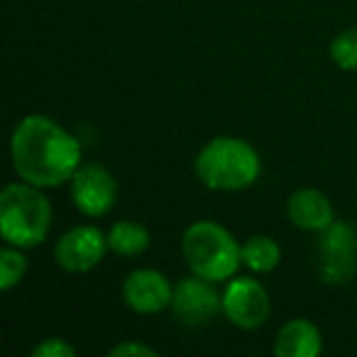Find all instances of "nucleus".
I'll return each mask as SVG.
<instances>
[{"label":"nucleus","instance_id":"5","mask_svg":"<svg viewBox=\"0 0 357 357\" xmlns=\"http://www.w3.org/2000/svg\"><path fill=\"white\" fill-rule=\"evenodd\" d=\"M169 308L184 326H206L223 311V294H218L215 282L194 274V277H184L174 287Z\"/></svg>","mask_w":357,"mask_h":357},{"label":"nucleus","instance_id":"15","mask_svg":"<svg viewBox=\"0 0 357 357\" xmlns=\"http://www.w3.org/2000/svg\"><path fill=\"white\" fill-rule=\"evenodd\" d=\"M27 274V257L22 255V248L6 245L0 250V289L10 291L13 287L25 279Z\"/></svg>","mask_w":357,"mask_h":357},{"label":"nucleus","instance_id":"12","mask_svg":"<svg viewBox=\"0 0 357 357\" xmlns=\"http://www.w3.org/2000/svg\"><path fill=\"white\" fill-rule=\"evenodd\" d=\"M323 350L321 331L306 318L284 323L274 340V355L279 357H318Z\"/></svg>","mask_w":357,"mask_h":357},{"label":"nucleus","instance_id":"17","mask_svg":"<svg viewBox=\"0 0 357 357\" xmlns=\"http://www.w3.org/2000/svg\"><path fill=\"white\" fill-rule=\"evenodd\" d=\"M30 355L32 357H74L76 350H74V345H69V342L61 340V337H47L40 345L32 347Z\"/></svg>","mask_w":357,"mask_h":357},{"label":"nucleus","instance_id":"9","mask_svg":"<svg viewBox=\"0 0 357 357\" xmlns=\"http://www.w3.org/2000/svg\"><path fill=\"white\" fill-rule=\"evenodd\" d=\"M357 269V233L342 220H333L321 235V274L328 284H342Z\"/></svg>","mask_w":357,"mask_h":357},{"label":"nucleus","instance_id":"7","mask_svg":"<svg viewBox=\"0 0 357 357\" xmlns=\"http://www.w3.org/2000/svg\"><path fill=\"white\" fill-rule=\"evenodd\" d=\"M118 199V181L98 162L81 164L71 176V201L89 218L110 213Z\"/></svg>","mask_w":357,"mask_h":357},{"label":"nucleus","instance_id":"3","mask_svg":"<svg viewBox=\"0 0 357 357\" xmlns=\"http://www.w3.org/2000/svg\"><path fill=\"white\" fill-rule=\"evenodd\" d=\"M52 228V204L40 186L8 184L0 194V235L8 245L30 250L45 243Z\"/></svg>","mask_w":357,"mask_h":357},{"label":"nucleus","instance_id":"11","mask_svg":"<svg viewBox=\"0 0 357 357\" xmlns=\"http://www.w3.org/2000/svg\"><path fill=\"white\" fill-rule=\"evenodd\" d=\"M287 215L296 228L316 230V233H323V230L335 220L333 204L328 201V196L318 189L294 191L287 201Z\"/></svg>","mask_w":357,"mask_h":357},{"label":"nucleus","instance_id":"6","mask_svg":"<svg viewBox=\"0 0 357 357\" xmlns=\"http://www.w3.org/2000/svg\"><path fill=\"white\" fill-rule=\"evenodd\" d=\"M223 313L233 326L255 331L267 323L272 313V298L257 279L235 277L223 291Z\"/></svg>","mask_w":357,"mask_h":357},{"label":"nucleus","instance_id":"1","mask_svg":"<svg viewBox=\"0 0 357 357\" xmlns=\"http://www.w3.org/2000/svg\"><path fill=\"white\" fill-rule=\"evenodd\" d=\"M10 157L22 181L52 189L71 181L81 167V144L47 115H27L13 130Z\"/></svg>","mask_w":357,"mask_h":357},{"label":"nucleus","instance_id":"8","mask_svg":"<svg viewBox=\"0 0 357 357\" xmlns=\"http://www.w3.org/2000/svg\"><path fill=\"white\" fill-rule=\"evenodd\" d=\"M108 235L96 225H76L59 238L54 248L56 264L71 274L91 272L108 252Z\"/></svg>","mask_w":357,"mask_h":357},{"label":"nucleus","instance_id":"4","mask_svg":"<svg viewBox=\"0 0 357 357\" xmlns=\"http://www.w3.org/2000/svg\"><path fill=\"white\" fill-rule=\"evenodd\" d=\"M181 252L194 274L211 282H225L243 264V245L213 220H196L184 230Z\"/></svg>","mask_w":357,"mask_h":357},{"label":"nucleus","instance_id":"10","mask_svg":"<svg viewBox=\"0 0 357 357\" xmlns=\"http://www.w3.org/2000/svg\"><path fill=\"white\" fill-rule=\"evenodd\" d=\"M174 287L157 269H135L123 282V301L135 313H159L172 306Z\"/></svg>","mask_w":357,"mask_h":357},{"label":"nucleus","instance_id":"13","mask_svg":"<svg viewBox=\"0 0 357 357\" xmlns=\"http://www.w3.org/2000/svg\"><path fill=\"white\" fill-rule=\"evenodd\" d=\"M105 235H108L110 252L120 255V257L142 255L152 243L149 230L142 223H135V220H118L115 225H110V230Z\"/></svg>","mask_w":357,"mask_h":357},{"label":"nucleus","instance_id":"14","mask_svg":"<svg viewBox=\"0 0 357 357\" xmlns=\"http://www.w3.org/2000/svg\"><path fill=\"white\" fill-rule=\"evenodd\" d=\"M282 259V250L267 235H252L245 240L243 245V264L248 269H252L255 274H267Z\"/></svg>","mask_w":357,"mask_h":357},{"label":"nucleus","instance_id":"2","mask_svg":"<svg viewBox=\"0 0 357 357\" xmlns=\"http://www.w3.org/2000/svg\"><path fill=\"white\" fill-rule=\"evenodd\" d=\"M196 176L211 191L250 189L262 174L259 154L248 139L220 135L213 137L196 157Z\"/></svg>","mask_w":357,"mask_h":357},{"label":"nucleus","instance_id":"18","mask_svg":"<svg viewBox=\"0 0 357 357\" xmlns=\"http://www.w3.org/2000/svg\"><path fill=\"white\" fill-rule=\"evenodd\" d=\"M125 355H142V357H154L157 350L149 345H142V342H135V340H125L118 342L115 347L108 350V357H125Z\"/></svg>","mask_w":357,"mask_h":357},{"label":"nucleus","instance_id":"16","mask_svg":"<svg viewBox=\"0 0 357 357\" xmlns=\"http://www.w3.org/2000/svg\"><path fill=\"white\" fill-rule=\"evenodd\" d=\"M331 59L345 71L357 69V25L340 32L331 42Z\"/></svg>","mask_w":357,"mask_h":357}]
</instances>
